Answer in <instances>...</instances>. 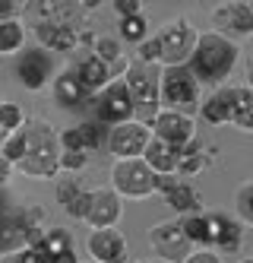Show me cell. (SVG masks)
Wrapping results in <instances>:
<instances>
[{"instance_id": "6da1fadb", "label": "cell", "mask_w": 253, "mask_h": 263, "mask_svg": "<svg viewBox=\"0 0 253 263\" xmlns=\"http://www.w3.org/2000/svg\"><path fill=\"white\" fill-rule=\"evenodd\" d=\"M238 61H241V45L209 29V32H200L187 70L197 77L200 86H216L219 89V86H225V80L231 73H235Z\"/></svg>"}, {"instance_id": "7a4b0ae2", "label": "cell", "mask_w": 253, "mask_h": 263, "mask_svg": "<svg viewBox=\"0 0 253 263\" xmlns=\"http://www.w3.org/2000/svg\"><path fill=\"white\" fill-rule=\"evenodd\" d=\"M26 134V156L16 165L19 175L32 181H51L61 175V143H57V130L48 121H29L23 124Z\"/></svg>"}, {"instance_id": "3957f363", "label": "cell", "mask_w": 253, "mask_h": 263, "mask_svg": "<svg viewBox=\"0 0 253 263\" xmlns=\"http://www.w3.org/2000/svg\"><path fill=\"white\" fill-rule=\"evenodd\" d=\"M45 213L38 206H26V210H4L0 213V257L16 254L29 248V244H38L45 235L42 225Z\"/></svg>"}, {"instance_id": "277c9868", "label": "cell", "mask_w": 253, "mask_h": 263, "mask_svg": "<svg viewBox=\"0 0 253 263\" xmlns=\"http://www.w3.org/2000/svg\"><path fill=\"white\" fill-rule=\"evenodd\" d=\"M155 39H159V64H162V70H168V67H187L190 64L200 32L190 20L178 16V20L165 23L155 32Z\"/></svg>"}, {"instance_id": "5b68a950", "label": "cell", "mask_w": 253, "mask_h": 263, "mask_svg": "<svg viewBox=\"0 0 253 263\" xmlns=\"http://www.w3.org/2000/svg\"><path fill=\"white\" fill-rule=\"evenodd\" d=\"M159 99L168 111L193 115L200 108V83L187 67H168L159 77Z\"/></svg>"}, {"instance_id": "8992f818", "label": "cell", "mask_w": 253, "mask_h": 263, "mask_svg": "<svg viewBox=\"0 0 253 263\" xmlns=\"http://www.w3.org/2000/svg\"><path fill=\"white\" fill-rule=\"evenodd\" d=\"M130 89V99H133V121L140 124H152L155 115L162 111V99H159V77L143 67V64H130L121 77Z\"/></svg>"}, {"instance_id": "52a82bcc", "label": "cell", "mask_w": 253, "mask_h": 263, "mask_svg": "<svg viewBox=\"0 0 253 263\" xmlns=\"http://www.w3.org/2000/svg\"><path fill=\"white\" fill-rule=\"evenodd\" d=\"M155 175L143 159H118L111 168V191L121 200H149L155 197Z\"/></svg>"}, {"instance_id": "ba28073f", "label": "cell", "mask_w": 253, "mask_h": 263, "mask_svg": "<svg viewBox=\"0 0 253 263\" xmlns=\"http://www.w3.org/2000/svg\"><path fill=\"white\" fill-rule=\"evenodd\" d=\"M146 244L152 251V260L159 263H184V257L193 251L190 241L184 238L181 219H162L146 232Z\"/></svg>"}, {"instance_id": "9c48e42d", "label": "cell", "mask_w": 253, "mask_h": 263, "mask_svg": "<svg viewBox=\"0 0 253 263\" xmlns=\"http://www.w3.org/2000/svg\"><path fill=\"white\" fill-rule=\"evenodd\" d=\"M95 121L108 124V127L133 121V99H130V89L121 77H114L99 96H95Z\"/></svg>"}, {"instance_id": "30bf717a", "label": "cell", "mask_w": 253, "mask_h": 263, "mask_svg": "<svg viewBox=\"0 0 253 263\" xmlns=\"http://www.w3.org/2000/svg\"><path fill=\"white\" fill-rule=\"evenodd\" d=\"M209 23L216 26L212 32L225 35V39H247L253 35V4L250 0H225V4L212 7Z\"/></svg>"}, {"instance_id": "8fae6325", "label": "cell", "mask_w": 253, "mask_h": 263, "mask_svg": "<svg viewBox=\"0 0 253 263\" xmlns=\"http://www.w3.org/2000/svg\"><path fill=\"white\" fill-rule=\"evenodd\" d=\"M149 143H152L149 124L127 121V124L111 127V134H108V153L114 156V162H118V159H143Z\"/></svg>"}, {"instance_id": "7c38bea8", "label": "cell", "mask_w": 253, "mask_h": 263, "mask_svg": "<svg viewBox=\"0 0 253 263\" xmlns=\"http://www.w3.org/2000/svg\"><path fill=\"white\" fill-rule=\"evenodd\" d=\"M149 130L155 140H162L174 149H184L197 140V121H193V115H181V111H168V108H162L155 115Z\"/></svg>"}, {"instance_id": "4fadbf2b", "label": "cell", "mask_w": 253, "mask_h": 263, "mask_svg": "<svg viewBox=\"0 0 253 263\" xmlns=\"http://www.w3.org/2000/svg\"><path fill=\"white\" fill-rule=\"evenodd\" d=\"M51 73H54V67H51L48 51L29 48L26 54H19V61H16V80H19V86H23V89L42 92V89L51 86V80H54Z\"/></svg>"}, {"instance_id": "5bb4252c", "label": "cell", "mask_w": 253, "mask_h": 263, "mask_svg": "<svg viewBox=\"0 0 253 263\" xmlns=\"http://www.w3.org/2000/svg\"><path fill=\"white\" fill-rule=\"evenodd\" d=\"M86 251L92 263H118L127 260V238L118 229H92L86 238Z\"/></svg>"}, {"instance_id": "9a60e30c", "label": "cell", "mask_w": 253, "mask_h": 263, "mask_svg": "<svg viewBox=\"0 0 253 263\" xmlns=\"http://www.w3.org/2000/svg\"><path fill=\"white\" fill-rule=\"evenodd\" d=\"M121 216H124V200L114 194L111 187H95L86 222L92 229H114V225L121 222Z\"/></svg>"}, {"instance_id": "2e32d148", "label": "cell", "mask_w": 253, "mask_h": 263, "mask_svg": "<svg viewBox=\"0 0 253 263\" xmlns=\"http://www.w3.org/2000/svg\"><path fill=\"white\" fill-rule=\"evenodd\" d=\"M209 216V235H212V251L216 254H238L244 244V225L235 216L225 213H206Z\"/></svg>"}, {"instance_id": "e0dca14e", "label": "cell", "mask_w": 253, "mask_h": 263, "mask_svg": "<svg viewBox=\"0 0 253 263\" xmlns=\"http://www.w3.org/2000/svg\"><path fill=\"white\" fill-rule=\"evenodd\" d=\"M32 35L42 51H61V54H70L80 48V32L70 29V26H61V23H45V20H35L32 23Z\"/></svg>"}, {"instance_id": "ac0fdd59", "label": "cell", "mask_w": 253, "mask_h": 263, "mask_svg": "<svg viewBox=\"0 0 253 263\" xmlns=\"http://www.w3.org/2000/svg\"><path fill=\"white\" fill-rule=\"evenodd\" d=\"M235 99H238V86H219V89H212V96L200 102L203 124H209V127L231 124V115H235Z\"/></svg>"}, {"instance_id": "d6986e66", "label": "cell", "mask_w": 253, "mask_h": 263, "mask_svg": "<svg viewBox=\"0 0 253 263\" xmlns=\"http://www.w3.org/2000/svg\"><path fill=\"white\" fill-rule=\"evenodd\" d=\"M54 197L57 203H61V210L76 219V222H86V213H89V203H92V191L89 187H83L80 181H73V178H61L54 187Z\"/></svg>"}, {"instance_id": "ffe728a7", "label": "cell", "mask_w": 253, "mask_h": 263, "mask_svg": "<svg viewBox=\"0 0 253 263\" xmlns=\"http://www.w3.org/2000/svg\"><path fill=\"white\" fill-rule=\"evenodd\" d=\"M73 73H76V80L83 83V89L89 92V96H99V92L114 80V70L105 64V61H99L92 51H86L83 58H76V67H73Z\"/></svg>"}, {"instance_id": "44dd1931", "label": "cell", "mask_w": 253, "mask_h": 263, "mask_svg": "<svg viewBox=\"0 0 253 263\" xmlns=\"http://www.w3.org/2000/svg\"><path fill=\"white\" fill-rule=\"evenodd\" d=\"M35 13V20H45V23H61V26H70L80 32V23H83V7L80 0H42V4L29 7Z\"/></svg>"}, {"instance_id": "7402d4cb", "label": "cell", "mask_w": 253, "mask_h": 263, "mask_svg": "<svg viewBox=\"0 0 253 263\" xmlns=\"http://www.w3.org/2000/svg\"><path fill=\"white\" fill-rule=\"evenodd\" d=\"M51 96H54V102L61 105V108H80L83 102L92 99L89 92L83 89V83L76 80L73 67H64V70L51 80Z\"/></svg>"}, {"instance_id": "603a6c76", "label": "cell", "mask_w": 253, "mask_h": 263, "mask_svg": "<svg viewBox=\"0 0 253 263\" xmlns=\"http://www.w3.org/2000/svg\"><path fill=\"white\" fill-rule=\"evenodd\" d=\"M143 162L152 168L155 175H178L181 149H174V146H168V143H162V140H155V137H152V143H149V149H146Z\"/></svg>"}, {"instance_id": "cb8c5ba5", "label": "cell", "mask_w": 253, "mask_h": 263, "mask_svg": "<svg viewBox=\"0 0 253 263\" xmlns=\"http://www.w3.org/2000/svg\"><path fill=\"white\" fill-rule=\"evenodd\" d=\"M165 203L171 206L178 216H193V213H203L200 206H203V200H200V191L193 184H187V181H178L171 187V191L165 194Z\"/></svg>"}, {"instance_id": "d4e9b609", "label": "cell", "mask_w": 253, "mask_h": 263, "mask_svg": "<svg viewBox=\"0 0 253 263\" xmlns=\"http://www.w3.org/2000/svg\"><path fill=\"white\" fill-rule=\"evenodd\" d=\"M26 48V23L13 16V20L0 23V58H13Z\"/></svg>"}, {"instance_id": "484cf974", "label": "cell", "mask_w": 253, "mask_h": 263, "mask_svg": "<svg viewBox=\"0 0 253 263\" xmlns=\"http://www.w3.org/2000/svg\"><path fill=\"white\" fill-rule=\"evenodd\" d=\"M216 156V149H203L197 140H193L190 146H184L181 149V165H178V175H184V178H193V175H200L203 168L209 165V159Z\"/></svg>"}, {"instance_id": "4316f807", "label": "cell", "mask_w": 253, "mask_h": 263, "mask_svg": "<svg viewBox=\"0 0 253 263\" xmlns=\"http://www.w3.org/2000/svg\"><path fill=\"white\" fill-rule=\"evenodd\" d=\"M184 238L190 241V248H212V235H209V216L206 213H193L181 219Z\"/></svg>"}, {"instance_id": "83f0119b", "label": "cell", "mask_w": 253, "mask_h": 263, "mask_svg": "<svg viewBox=\"0 0 253 263\" xmlns=\"http://www.w3.org/2000/svg\"><path fill=\"white\" fill-rule=\"evenodd\" d=\"M231 124L244 134H253V89L250 86H238V99H235V115Z\"/></svg>"}, {"instance_id": "f1b7e54d", "label": "cell", "mask_w": 253, "mask_h": 263, "mask_svg": "<svg viewBox=\"0 0 253 263\" xmlns=\"http://www.w3.org/2000/svg\"><path fill=\"white\" fill-rule=\"evenodd\" d=\"M92 54L114 70V67L124 61V45H121L118 35H99V39H95V45H92Z\"/></svg>"}, {"instance_id": "f546056e", "label": "cell", "mask_w": 253, "mask_h": 263, "mask_svg": "<svg viewBox=\"0 0 253 263\" xmlns=\"http://www.w3.org/2000/svg\"><path fill=\"white\" fill-rule=\"evenodd\" d=\"M118 39L121 45H143L149 39V23H146V16H130V20H121L118 23Z\"/></svg>"}, {"instance_id": "4dcf8cb0", "label": "cell", "mask_w": 253, "mask_h": 263, "mask_svg": "<svg viewBox=\"0 0 253 263\" xmlns=\"http://www.w3.org/2000/svg\"><path fill=\"white\" fill-rule=\"evenodd\" d=\"M26 124V115L16 102H0V143H4L10 134H16L19 127Z\"/></svg>"}, {"instance_id": "1f68e13d", "label": "cell", "mask_w": 253, "mask_h": 263, "mask_svg": "<svg viewBox=\"0 0 253 263\" xmlns=\"http://www.w3.org/2000/svg\"><path fill=\"white\" fill-rule=\"evenodd\" d=\"M42 248L48 251V257L54 260L57 254H64V251H73L76 244H73V235L67 229H45L42 235Z\"/></svg>"}, {"instance_id": "d6a6232c", "label": "cell", "mask_w": 253, "mask_h": 263, "mask_svg": "<svg viewBox=\"0 0 253 263\" xmlns=\"http://www.w3.org/2000/svg\"><path fill=\"white\" fill-rule=\"evenodd\" d=\"M235 219L241 225H253V181H244L235 191Z\"/></svg>"}, {"instance_id": "836d02e7", "label": "cell", "mask_w": 253, "mask_h": 263, "mask_svg": "<svg viewBox=\"0 0 253 263\" xmlns=\"http://www.w3.org/2000/svg\"><path fill=\"white\" fill-rule=\"evenodd\" d=\"M23 156H26V134H23V127H19L16 134H10L4 143H0V159L16 168L19 162H23Z\"/></svg>"}, {"instance_id": "e575fe53", "label": "cell", "mask_w": 253, "mask_h": 263, "mask_svg": "<svg viewBox=\"0 0 253 263\" xmlns=\"http://www.w3.org/2000/svg\"><path fill=\"white\" fill-rule=\"evenodd\" d=\"M0 263H51V257H48V251L42 248V241H38V244H29V248L16 251V254L0 257Z\"/></svg>"}, {"instance_id": "d590c367", "label": "cell", "mask_w": 253, "mask_h": 263, "mask_svg": "<svg viewBox=\"0 0 253 263\" xmlns=\"http://www.w3.org/2000/svg\"><path fill=\"white\" fill-rule=\"evenodd\" d=\"M57 143H61V153H86V143L80 127H64L57 130Z\"/></svg>"}, {"instance_id": "8d00e7d4", "label": "cell", "mask_w": 253, "mask_h": 263, "mask_svg": "<svg viewBox=\"0 0 253 263\" xmlns=\"http://www.w3.org/2000/svg\"><path fill=\"white\" fill-rule=\"evenodd\" d=\"M83 134V143H86V153H95V149H102V124L99 121H83L76 124Z\"/></svg>"}, {"instance_id": "74e56055", "label": "cell", "mask_w": 253, "mask_h": 263, "mask_svg": "<svg viewBox=\"0 0 253 263\" xmlns=\"http://www.w3.org/2000/svg\"><path fill=\"white\" fill-rule=\"evenodd\" d=\"M136 64H143V67L159 64V39L155 35H149L143 45H136Z\"/></svg>"}, {"instance_id": "f35d334b", "label": "cell", "mask_w": 253, "mask_h": 263, "mask_svg": "<svg viewBox=\"0 0 253 263\" xmlns=\"http://www.w3.org/2000/svg\"><path fill=\"white\" fill-rule=\"evenodd\" d=\"M89 165V153H61V172H83V168Z\"/></svg>"}, {"instance_id": "ab89813d", "label": "cell", "mask_w": 253, "mask_h": 263, "mask_svg": "<svg viewBox=\"0 0 253 263\" xmlns=\"http://www.w3.org/2000/svg\"><path fill=\"white\" fill-rule=\"evenodd\" d=\"M114 13L121 20H130V16H143V0H114Z\"/></svg>"}, {"instance_id": "60d3db41", "label": "cell", "mask_w": 253, "mask_h": 263, "mask_svg": "<svg viewBox=\"0 0 253 263\" xmlns=\"http://www.w3.org/2000/svg\"><path fill=\"white\" fill-rule=\"evenodd\" d=\"M184 263H222V257L212 251V248H193V251L184 257Z\"/></svg>"}, {"instance_id": "b9f144b4", "label": "cell", "mask_w": 253, "mask_h": 263, "mask_svg": "<svg viewBox=\"0 0 253 263\" xmlns=\"http://www.w3.org/2000/svg\"><path fill=\"white\" fill-rule=\"evenodd\" d=\"M174 184H178V175H159V178H155V194H162V197H165Z\"/></svg>"}, {"instance_id": "7bdbcfd3", "label": "cell", "mask_w": 253, "mask_h": 263, "mask_svg": "<svg viewBox=\"0 0 253 263\" xmlns=\"http://www.w3.org/2000/svg\"><path fill=\"white\" fill-rule=\"evenodd\" d=\"M16 4H10V0H0V23H4V20H13V16H16Z\"/></svg>"}, {"instance_id": "ee69618b", "label": "cell", "mask_w": 253, "mask_h": 263, "mask_svg": "<svg viewBox=\"0 0 253 263\" xmlns=\"http://www.w3.org/2000/svg\"><path fill=\"white\" fill-rule=\"evenodd\" d=\"M13 172H16V168H13L10 162H4V159H0V187H4V184L13 178Z\"/></svg>"}, {"instance_id": "f6af8a7d", "label": "cell", "mask_w": 253, "mask_h": 263, "mask_svg": "<svg viewBox=\"0 0 253 263\" xmlns=\"http://www.w3.org/2000/svg\"><path fill=\"white\" fill-rule=\"evenodd\" d=\"M247 86H250V89H253V61H250V64H247Z\"/></svg>"}, {"instance_id": "bcb514c9", "label": "cell", "mask_w": 253, "mask_h": 263, "mask_svg": "<svg viewBox=\"0 0 253 263\" xmlns=\"http://www.w3.org/2000/svg\"><path fill=\"white\" fill-rule=\"evenodd\" d=\"M238 263H253V257H241V260H238Z\"/></svg>"}, {"instance_id": "7dc6e473", "label": "cell", "mask_w": 253, "mask_h": 263, "mask_svg": "<svg viewBox=\"0 0 253 263\" xmlns=\"http://www.w3.org/2000/svg\"><path fill=\"white\" fill-rule=\"evenodd\" d=\"M133 263H159V260H133Z\"/></svg>"}, {"instance_id": "c3c4849f", "label": "cell", "mask_w": 253, "mask_h": 263, "mask_svg": "<svg viewBox=\"0 0 253 263\" xmlns=\"http://www.w3.org/2000/svg\"><path fill=\"white\" fill-rule=\"evenodd\" d=\"M80 263H83V260H80ZM86 263H92V260H86Z\"/></svg>"}]
</instances>
